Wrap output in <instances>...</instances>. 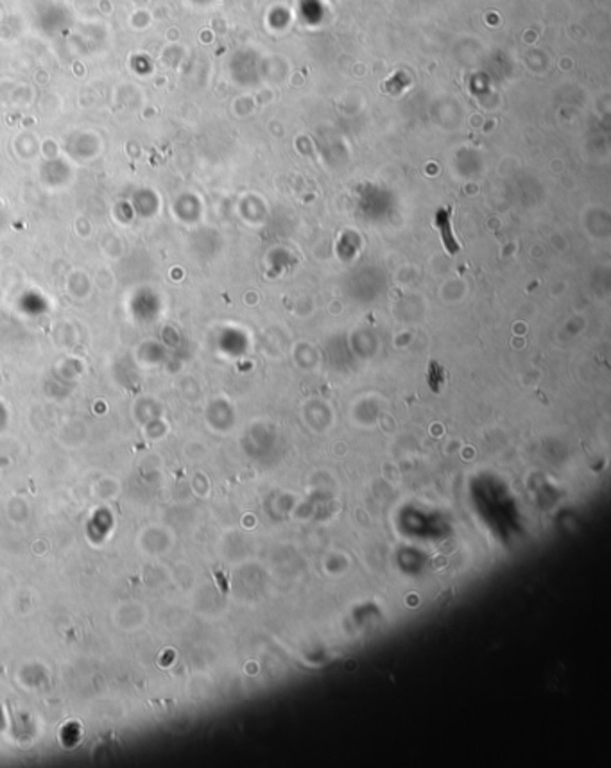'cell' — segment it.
Here are the masks:
<instances>
[{
    "label": "cell",
    "instance_id": "obj_1",
    "mask_svg": "<svg viewBox=\"0 0 611 768\" xmlns=\"http://www.w3.org/2000/svg\"><path fill=\"white\" fill-rule=\"evenodd\" d=\"M450 217H452V210L450 208H443L440 210V212L435 213V226H438V230L441 231V237H443V242H444V247H447V251L450 253V255H456V253H459V244H457L456 237H454L452 233V224H450Z\"/></svg>",
    "mask_w": 611,
    "mask_h": 768
},
{
    "label": "cell",
    "instance_id": "obj_2",
    "mask_svg": "<svg viewBox=\"0 0 611 768\" xmlns=\"http://www.w3.org/2000/svg\"><path fill=\"white\" fill-rule=\"evenodd\" d=\"M441 373H443L441 366H438L435 362H432L431 375H428V382H431V387H432V391H434V393H438V391H440V384H438V382L443 380V375H441Z\"/></svg>",
    "mask_w": 611,
    "mask_h": 768
}]
</instances>
